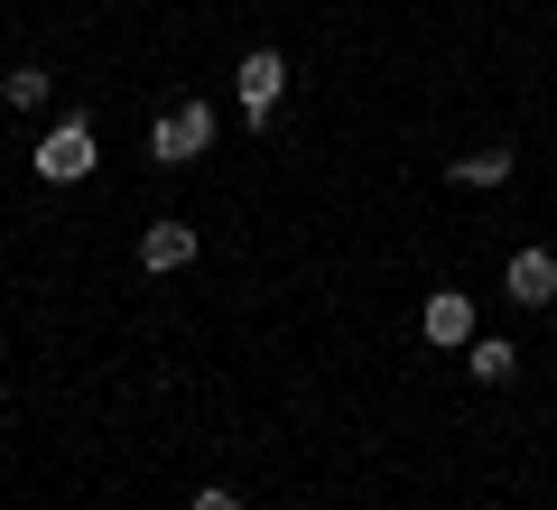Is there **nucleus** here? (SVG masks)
<instances>
[{
    "mask_svg": "<svg viewBox=\"0 0 557 510\" xmlns=\"http://www.w3.org/2000/svg\"><path fill=\"white\" fill-rule=\"evenodd\" d=\"M502 288H511L520 307H557V251H511Z\"/></svg>",
    "mask_w": 557,
    "mask_h": 510,
    "instance_id": "39448f33",
    "label": "nucleus"
},
{
    "mask_svg": "<svg viewBox=\"0 0 557 510\" xmlns=\"http://www.w3.org/2000/svg\"><path fill=\"white\" fill-rule=\"evenodd\" d=\"M511 167H520L511 149H456V158H446V177H456V186H511Z\"/></svg>",
    "mask_w": 557,
    "mask_h": 510,
    "instance_id": "6e6552de",
    "label": "nucleus"
},
{
    "mask_svg": "<svg viewBox=\"0 0 557 510\" xmlns=\"http://www.w3.org/2000/svg\"><path fill=\"white\" fill-rule=\"evenodd\" d=\"M196 510H242V501H233V492L214 483V492H196Z\"/></svg>",
    "mask_w": 557,
    "mask_h": 510,
    "instance_id": "9d476101",
    "label": "nucleus"
},
{
    "mask_svg": "<svg viewBox=\"0 0 557 510\" xmlns=\"http://www.w3.org/2000/svg\"><path fill=\"white\" fill-rule=\"evenodd\" d=\"M278 94H288V57H278V47H251V57H242V121H270Z\"/></svg>",
    "mask_w": 557,
    "mask_h": 510,
    "instance_id": "20e7f679",
    "label": "nucleus"
},
{
    "mask_svg": "<svg viewBox=\"0 0 557 510\" xmlns=\"http://www.w3.org/2000/svg\"><path fill=\"white\" fill-rule=\"evenodd\" d=\"M465 372H474L483 390H502V381H520V344H502V334H474V344H465Z\"/></svg>",
    "mask_w": 557,
    "mask_h": 510,
    "instance_id": "0eeeda50",
    "label": "nucleus"
},
{
    "mask_svg": "<svg viewBox=\"0 0 557 510\" xmlns=\"http://www.w3.org/2000/svg\"><path fill=\"white\" fill-rule=\"evenodd\" d=\"M214 149V102H168L159 121H149V158H159V167H196V158Z\"/></svg>",
    "mask_w": 557,
    "mask_h": 510,
    "instance_id": "f257e3e1",
    "label": "nucleus"
},
{
    "mask_svg": "<svg viewBox=\"0 0 557 510\" xmlns=\"http://www.w3.org/2000/svg\"><path fill=\"white\" fill-rule=\"evenodd\" d=\"M418 334H428L437 353H465V344H474V297H465V288H437L428 307H418Z\"/></svg>",
    "mask_w": 557,
    "mask_h": 510,
    "instance_id": "7ed1b4c3",
    "label": "nucleus"
},
{
    "mask_svg": "<svg viewBox=\"0 0 557 510\" xmlns=\"http://www.w3.org/2000/svg\"><path fill=\"white\" fill-rule=\"evenodd\" d=\"M94 158H102V149H94V121L65 112L57 130L38 139V177H47V186H75V177H94Z\"/></svg>",
    "mask_w": 557,
    "mask_h": 510,
    "instance_id": "f03ea898",
    "label": "nucleus"
},
{
    "mask_svg": "<svg viewBox=\"0 0 557 510\" xmlns=\"http://www.w3.org/2000/svg\"><path fill=\"white\" fill-rule=\"evenodd\" d=\"M186 260H196V223H149V233H139V270H186Z\"/></svg>",
    "mask_w": 557,
    "mask_h": 510,
    "instance_id": "423d86ee",
    "label": "nucleus"
},
{
    "mask_svg": "<svg viewBox=\"0 0 557 510\" xmlns=\"http://www.w3.org/2000/svg\"><path fill=\"white\" fill-rule=\"evenodd\" d=\"M0 102H10V112H47V102H57V75H47V65H20V75H0Z\"/></svg>",
    "mask_w": 557,
    "mask_h": 510,
    "instance_id": "1a4fd4ad",
    "label": "nucleus"
}]
</instances>
